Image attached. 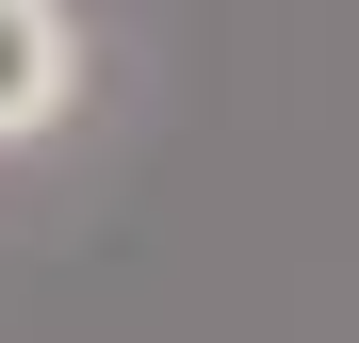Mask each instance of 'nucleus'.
Here are the masks:
<instances>
[{
  "mask_svg": "<svg viewBox=\"0 0 359 343\" xmlns=\"http://www.w3.org/2000/svg\"><path fill=\"white\" fill-rule=\"evenodd\" d=\"M66 98H82V33H66V0H0V147L66 131Z\"/></svg>",
  "mask_w": 359,
  "mask_h": 343,
  "instance_id": "f257e3e1",
  "label": "nucleus"
}]
</instances>
